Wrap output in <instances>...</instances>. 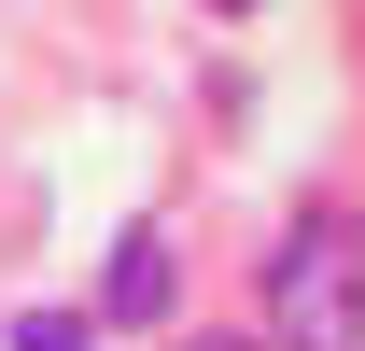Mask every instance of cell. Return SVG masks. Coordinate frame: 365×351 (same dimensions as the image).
<instances>
[{"mask_svg":"<svg viewBox=\"0 0 365 351\" xmlns=\"http://www.w3.org/2000/svg\"><path fill=\"white\" fill-rule=\"evenodd\" d=\"M267 323H281V351H365V211L351 197H323V211L281 225Z\"/></svg>","mask_w":365,"mask_h":351,"instance_id":"6da1fadb","label":"cell"},{"mask_svg":"<svg viewBox=\"0 0 365 351\" xmlns=\"http://www.w3.org/2000/svg\"><path fill=\"white\" fill-rule=\"evenodd\" d=\"M197 351H239V337H197Z\"/></svg>","mask_w":365,"mask_h":351,"instance_id":"277c9868","label":"cell"},{"mask_svg":"<svg viewBox=\"0 0 365 351\" xmlns=\"http://www.w3.org/2000/svg\"><path fill=\"white\" fill-rule=\"evenodd\" d=\"M155 309H169V239L127 225L113 239V281H98V323H155Z\"/></svg>","mask_w":365,"mask_h":351,"instance_id":"7a4b0ae2","label":"cell"},{"mask_svg":"<svg viewBox=\"0 0 365 351\" xmlns=\"http://www.w3.org/2000/svg\"><path fill=\"white\" fill-rule=\"evenodd\" d=\"M14 351H98L85 309H14Z\"/></svg>","mask_w":365,"mask_h":351,"instance_id":"3957f363","label":"cell"},{"mask_svg":"<svg viewBox=\"0 0 365 351\" xmlns=\"http://www.w3.org/2000/svg\"><path fill=\"white\" fill-rule=\"evenodd\" d=\"M225 14H253V0H225Z\"/></svg>","mask_w":365,"mask_h":351,"instance_id":"5b68a950","label":"cell"}]
</instances>
